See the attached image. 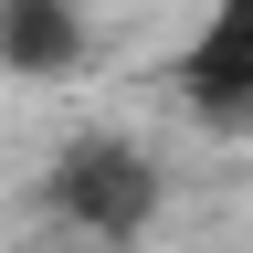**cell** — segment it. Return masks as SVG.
Wrapping results in <instances>:
<instances>
[{
	"instance_id": "obj_1",
	"label": "cell",
	"mask_w": 253,
	"mask_h": 253,
	"mask_svg": "<svg viewBox=\"0 0 253 253\" xmlns=\"http://www.w3.org/2000/svg\"><path fill=\"white\" fill-rule=\"evenodd\" d=\"M74 53H84L74 0H0V63L11 74H74Z\"/></svg>"
}]
</instances>
